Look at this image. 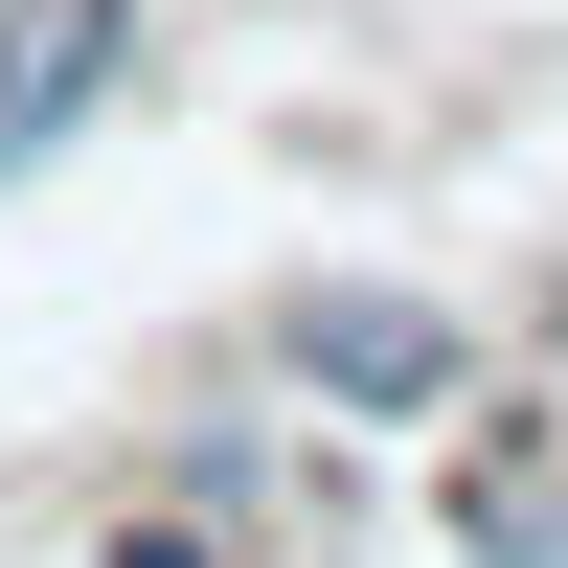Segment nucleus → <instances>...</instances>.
<instances>
[{
	"label": "nucleus",
	"instance_id": "1",
	"mask_svg": "<svg viewBox=\"0 0 568 568\" xmlns=\"http://www.w3.org/2000/svg\"><path fill=\"white\" fill-rule=\"evenodd\" d=\"M114 69H136V0H0V182H23Z\"/></svg>",
	"mask_w": 568,
	"mask_h": 568
},
{
	"label": "nucleus",
	"instance_id": "2",
	"mask_svg": "<svg viewBox=\"0 0 568 568\" xmlns=\"http://www.w3.org/2000/svg\"><path fill=\"white\" fill-rule=\"evenodd\" d=\"M296 387H318V409H455V318H409V296H318V318H296Z\"/></svg>",
	"mask_w": 568,
	"mask_h": 568
},
{
	"label": "nucleus",
	"instance_id": "3",
	"mask_svg": "<svg viewBox=\"0 0 568 568\" xmlns=\"http://www.w3.org/2000/svg\"><path fill=\"white\" fill-rule=\"evenodd\" d=\"M455 546L478 568H568V500L524 478V455H478V478H455Z\"/></svg>",
	"mask_w": 568,
	"mask_h": 568
},
{
	"label": "nucleus",
	"instance_id": "4",
	"mask_svg": "<svg viewBox=\"0 0 568 568\" xmlns=\"http://www.w3.org/2000/svg\"><path fill=\"white\" fill-rule=\"evenodd\" d=\"M114 568H251L227 524H114Z\"/></svg>",
	"mask_w": 568,
	"mask_h": 568
}]
</instances>
